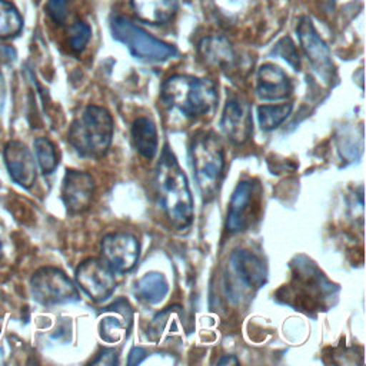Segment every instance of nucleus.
<instances>
[{
  "label": "nucleus",
  "mask_w": 366,
  "mask_h": 366,
  "mask_svg": "<svg viewBox=\"0 0 366 366\" xmlns=\"http://www.w3.org/2000/svg\"><path fill=\"white\" fill-rule=\"evenodd\" d=\"M160 99L167 107L179 110L186 117L197 119L214 112L219 94L216 83L210 79L174 74L163 81Z\"/></svg>",
  "instance_id": "f03ea898"
},
{
  "label": "nucleus",
  "mask_w": 366,
  "mask_h": 366,
  "mask_svg": "<svg viewBox=\"0 0 366 366\" xmlns=\"http://www.w3.org/2000/svg\"><path fill=\"white\" fill-rule=\"evenodd\" d=\"M130 310H120L119 302L109 307V313L100 322V336L107 343H117L122 340L130 323Z\"/></svg>",
  "instance_id": "aec40b11"
},
{
  "label": "nucleus",
  "mask_w": 366,
  "mask_h": 366,
  "mask_svg": "<svg viewBox=\"0 0 366 366\" xmlns=\"http://www.w3.org/2000/svg\"><path fill=\"white\" fill-rule=\"evenodd\" d=\"M329 295H332V283L312 263H305L297 264L293 282L286 286L285 302H295L297 309L319 310Z\"/></svg>",
  "instance_id": "423d86ee"
},
{
  "label": "nucleus",
  "mask_w": 366,
  "mask_h": 366,
  "mask_svg": "<svg viewBox=\"0 0 366 366\" xmlns=\"http://www.w3.org/2000/svg\"><path fill=\"white\" fill-rule=\"evenodd\" d=\"M23 30V17L9 0H0V39H14Z\"/></svg>",
  "instance_id": "4be33fe9"
},
{
  "label": "nucleus",
  "mask_w": 366,
  "mask_h": 366,
  "mask_svg": "<svg viewBox=\"0 0 366 366\" xmlns=\"http://www.w3.org/2000/svg\"><path fill=\"white\" fill-rule=\"evenodd\" d=\"M33 299L43 306L66 305L79 300V292L71 279L59 267L43 266L29 282Z\"/></svg>",
  "instance_id": "0eeeda50"
},
{
  "label": "nucleus",
  "mask_w": 366,
  "mask_h": 366,
  "mask_svg": "<svg viewBox=\"0 0 366 366\" xmlns=\"http://www.w3.org/2000/svg\"><path fill=\"white\" fill-rule=\"evenodd\" d=\"M67 40H69V46L74 53H81L84 50V47L87 46L90 36H92V29L87 23L77 20L74 21L67 31Z\"/></svg>",
  "instance_id": "393cba45"
},
{
  "label": "nucleus",
  "mask_w": 366,
  "mask_h": 366,
  "mask_svg": "<svg viewBox=\"0 0 366 366\" xmlns=\"http://www.w3.org/2000/svg\"><path fill=\"white\" fill-rule=\"evenodd\" d=\"M256 93L263 100H282L292 93V81L279 66L264 63L257 70Z\"/></svg>",
  "instance_id": "dca6fc26"
},
{
  "label": "nucleus",
  "mask_w": 366,
  "mask_h": 366,
  "mask_svg": "<svg viewBox=\"0 0 366 366\" xmlns=\"http://www.w3.org/2000/svg\"><path fill=\"white\" fill-rule=\"evenodd\" d=\"M273 53H274V56H279V57H282L287 64H290L295 70H297L299 69V66H300V57H299V51H297V49H296V46H295V43L292 41V39L290 37H282L277 43H276V46H274V49H273Z\"/></svg>",
  "instance_id": "a878e982"
},
{
  "label": "nucleus",
  "mask_w": 366,
  "mask_h": 366,
  "mask_svg": "<svg viewBox=\"0 0 366 366\" xmlns=\"http://www.w3.org/2000/svg\"><path fill=\"white\" fill-rule=\"evenodd\" d=\"M46 11L56 24L61 26L69 16V0H47Z\"/></svg>",
  "instance_id": "bb28decb"
},
{
  "label": "nucleus",
  "mask_w": 366,
  "mask_h": 366,
  "mask_svg": "<svg viewBox=\"0 0 366 366\" xmlns=\"http://www.w3.org/2000/svg\"><path fill=\"white\" fill-rule=\"evenodd\" d=\"M154 187L167 222L177 230L187 229L194 217L193 197L186 174L167 146L156 167Z\"/></svg>",
  "instance_id": "f257e3e1"
},
{
  "label": "nucleus",
  "mask_w": 366,
  "mask_h": 366,
  "mask_svg": "<svg viewBox=\"0 0 366 366\" xmlns=\"http://www.w3.org/2000/svg\"><path fill=\"white\" fill-rule=\"evenodd\" d=\"M167 280L162 273H146L136 282V295L147 303H159L167 295Z\"/></svg>",
  "instance_id": "412c9836"
},
{
  "label": "nucleus",
  "mask_w": 366,
  "mask_h": 366,
  "mask_svg": "<svg viewBox=\"0 0 366 366\" xmlns=\"http://www.w3.org/2000/svg\"><path fill=\"white\" fill-rule=\"evenodd\" d=\"M292 103L280 104H262L257 107V120L259 126L264 132H270L279 127L292 113Z\"/></svg>",
  "instance_id": "5701e85b"
},
{
  "label": "nucleus",
  "mask_w": 366,
  "mask_h": 366,
  "mask_svg": "<svg viewBox=\"0 0 366 366\" xmlns=\"http://www.w3.org/2000/svg\"><path fill=\"white\" fill-rule=\"evenodd\" d=\"M296 33L299 36L300 46L319 79L330 83L335 73V66L329 47L323 39L317 34L312 20L307 16H302L296 26Z\"/></svg>",
  "instance_id": "9d476101"
},
{
  "label": "nucleus",
  "mask_w": 366,
  "mask_h": 366,
  "mask_svg": "<svg viewBox=\"0 0 366 366\" xmlns=\"http://www.w3.org/2000/svg\"><path fill=\"white\" fill-rule=\"evenodd\" d=\"M9 176L23 189H30L37 179V167L31 152L20 140H10L3 150Z\"/></svg>",
  "instance_id": "4468645a"
},
{
  "label": "nucleus",
  "mask_w": 366,
  "mask_h": 366,
  "mask_svg": "<svg viewBox=\"0 0 366 366\" xmlns=\"http://www.w3.org/2000/svg\"><path fill=\"white\" fill-rule=\"evenodd\" d=\"M94 194L93 177L80 170L67 169L61 183V200L69 213H81L89 209Z\"/></svg>",
  "instance_id": "2eb2a0df"
},
{
  "label": "nucleus",
  "mask_w": 366,
  "mask_h": 366,
  "mask_svg": "<svg viewBox=\"0 0 366 366\" xmlns=\"http://www.w3.org/2000/svg\"><path fill=\"white\" fill-rule=\"evenodd\" d=\"M110 30L113 39L127 47V50L139 60L159 63L169 60L177 54L174 46L153 37L129 17L116 14L110 19Z\"/></svg>",
  "instance_id": "39448f33"
},
{
  "label": "nucleus",
  "mask_w": 366,
  "mask_h": 366,
  "mask_svg": "<svg viewBox=\"0 0 366 366\" xmlns=\"http://www.w3.org/2000/svg\"><path fill=\"white\" fill-rule=\"evenodd\" d=\"M112 114L102 106L89 104L73 120L67 139L83 157H100L110 147L113 137Z\"/></svg>",
  "instance_id": "7ed1b4c3"
},
{
  "label": "nucleus",
  "mask_w": 366,
  "mask_h": 366,
  "mask_svg": "<svg viewBox=\"0 0 366 366\" xmlns=\"http://www.w3.org/2000/svg\"><path fill=\"white\" fill-rule=\"evenodd\" d=\"M139 240L127 232L106 234L100 243L102 260L113 272L124 273L132 270L139 259Z\"/></svg>",
  "instance_id": "9b49d317"
},
{
  "label": "nucleus",
  "mask_w": 366,
  "mask_h": 366,
  "mask_svg": "<svg viewBox=\"0 0 366 366\" xmlns=\"http://www.w3.org/2000/svg\"><path fill=\"white\" fill-rule=\"evenodd\" d=\"M219 363H220V365H223V363H233V365H237V359H236L233 355H230V356H224L223 359H220Z\"/></svg>",
  "instance_id": "c85d7f7f"
},
{
  "label": "nucleus",
  "mask_w": 366,
  "mask_h": 366,
  "mask_svg": "<svg viewBox=\"0 0 366 366\" xmlns=\"http://www.w3.org/2000/svg\"><path fill=\"white\" fill-rule=\"evenodd\" d=\"M139 20L149 24H166L177 13V0H130Z\"/></svg>",
  "instance_id": "f3484780"
},
{
  "label": "nucleus",
  "mask_w": 366,
  "mask_h": 366,
  "mask_svg": "<svg viewBox=\"0 0 366 366\" xmlns=\"http://www.w3.org/2000/svg\"><path fill=\"white\" fill-rule=\"evenodd\" d=\"M266 280V267L259 256L250 250H236L229 259V283L234 297L253 292Z\"/></svg>",
  "instance_id": "1a4fd4ad"
},
{
  "label": "nucleus",
  "mask_w": 366,
  "mask_h": 366,
  "mask_svg": "<svg viewBox=\"0 0 366 366\" xmlns=\"http://www.w3.org/2000/svg\"><path fill=\"white\" fill-rule=\"evenodd\" d=\"M260 186L253 180H242L229 202L226 227L230 233H240L253 226L260 213Z\"/></svg>",
  "instance_id": "6e6552de"
},
{
  "label": "nucleus",
  "mask_w": 366,
  "mask_h": 366,
  "mask_svg": "<svg viewBox=\"0 0 366 366\" xmlns=\"http://www.w3.org/2000/svg\"><path fill=\"white\" fill-rule=\"evenodd\" d=\"M220 126L226 137L234 144L246 143L253 132L252 114L247 103L236 94L227 96Z\"/></svg>",
  "instance_id": "ddd939ff"
},
{
  "label": "nucleus",
  "mask_w": 366,
  "mask_h": 366,
  "mask_svg": "<svg viewBox=\"0 0 366 366\" xmlns=\"http://www.w3.org/2000/svg\"><path fill=\"white\" fill-rule=\"evenodd\" d=\"M1 256H3V243L0 240V259H1Z\"/></svg>",
  "instance_id": "c756f323"
},
{
  "label": "nucleus",
  "mask_w": 366,
  "mask_h": 366,
  "mask_svg": "<svg viewBox=\"0 0 366 366\" xmlns=\"http://www.w3.org/2000/svg\"><path fill=\"white\" fill-rule=\"evenodd\" d=\"M34 156L43 174H50L57 167V152L53 142L47 137H36L33 142Z\"/></svg>",
  "instance_id": "b1692460"
},
{
  "label": "nucleus",
  "mask_w": 366,
  "mask_h": 366,
  "mask_svg": "<svg viewBox=\"0 0 366 366\" xmlns=\"http://www.w3.org/2000/svg\"><path fill=\"white\" fill-rule=\"evenodd\" d=\"M74 276L79 287L96 302L106 300L116 289L113 270L96 257L83 260L77 266Z\"/></svg>",
  "instance_id": "f8f14e48"
},
{
  "label": "nucleus",
  "mask_w": 366,
  "mask_h": 366,
  "mask_svg": "<svg viewBox=\"0 0 366 366\" xmlns=\"http://www.w3.org/2000/svg\"><path fill=\"white\" fill-rule=\"evenodd\" d=\"M132 142L136 152L144 159H153L157 153V130L150 117L139 116L132 124Z\"/></svg>",
  "instance_id": "a211bd4d"
},
{
  "label": "nucleus",
  "mask_w": 366,
  "mask_h": 366,
  "mask_svg": "<svg viewBox=\"0 0 366 366\" xmlns=\"http://www.w3.org/2000/svg\"><path fill=\"white\" fill-rule=\"evenodd\" d=\"M6 103V81H4V76L0 71V113L3 112Z\"/></svg>",
  "instance_id": "cd10ccee"
},
{
  "label": "nucleus",
  "mask_w": 366,
  "mask_h": 366,
  "mask_svg": "<svg viewBox=\"0 0 366 366\" xmlns=\"http://www.w3.org/2000/svg\"><path fill=\"white\" fill-rule=\"evenodd\" d=\"M199 53L206 63L219 66L222 69L232 67L236 60V54L232 44L224 37L217 36L204 37L199 43Z\"/></svg>",
  "instance_id": "6ab92c4d"
},
{
  "label": "nucleus",
  "mask_w": 366,
  "mask_h": 366,
  "mask_svg": "<svg viewBox=\"0 0 366 366\" xmlns=\"http://www.w3.org/2000/svg\"><path fill=\"white\" fill-rule=\"evenodd\" d=\"M193 172L204 202H210L220 186L224 170V153L217 137L212 133H199L190 147Z\"/></svg>",
  "instance_id": "20e7f679"
}]
</instances>
